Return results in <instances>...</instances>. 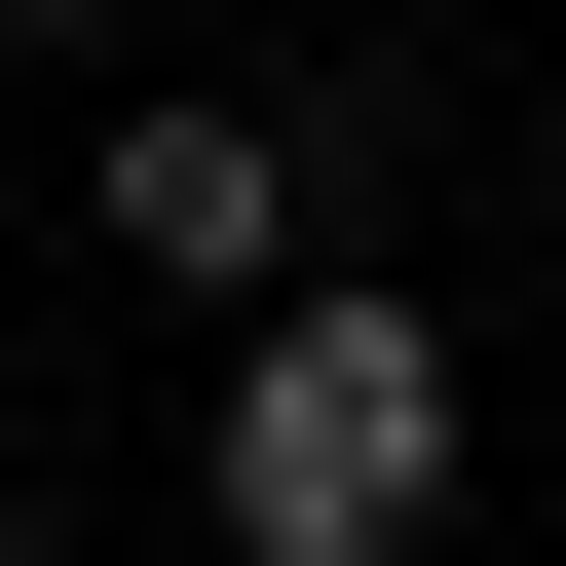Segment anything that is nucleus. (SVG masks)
<instances>
[{
  "instance_id": "nucleus-1",
  "label": "nucleus",
  "mask_w": 566,
  "mask_h": 566,
  "mask_svg": "<svg viewBox=\"0 0 566 566\" xmlns=\"http://www.w3.org/2000/svg\"><path fill=\"white\" fill-rule=\"evenodd\" d=\"M416 528H453V303L303 264L227 340V566H416Z\"/></svg>"
},
{
  "instance_id": "nucleus-3",
  "label": "nucleus",
  "mask_w": 566,
  "mask_h": 566,
  "mask_svg": "<svg viewBox=\"0 0 566 566\" xmlns=\"http://www.w3.org/2000/svg\"><path fill=\"white\" fill-rule=\"evenodd\" d=\"M0 39H76V0H0Z\"/></svg>"
},
{
  "instance_id": "nucleus-2",
  "label": "nucleus",
  "mask_w": 566,
  "mask_h": 566,
  "mask_svg": "<svg viewBox=\"0 0 566 566\" xmlns=\"http://www.w3.org/2000/svg\"><path fill=\"white\" fill-rule=\"evenodd\" d=\"M76 189H114V264H151V303H303V114H114Z\"/></svg>"
},
{
  "instance_id": "nucleus-4",
  "label": "nucleus",
  "mask_w": 566,
  "mask_h": 566,
  "mask_svg": "<svg viewBox=\"0 0 566 566\" xmlns=\"http://www.w3.org/2000/svg\"><path fill=\"white\" fill-rule=\"evenodd\" d=\"M0 566H39V528H0Z\"/></svg>"
}]
</instances>
